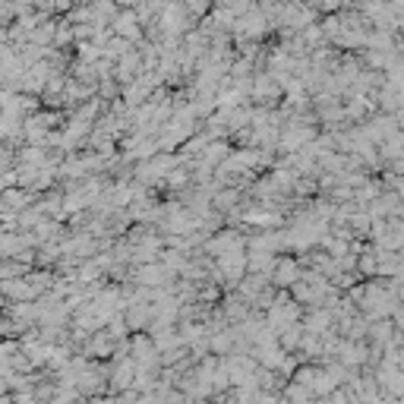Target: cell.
Instances as JSON below:
<instances>
[{
  "mask_svg": "<svg viewBox=\"0 0 404 404\" xmlns=\"http://www.w3.org/2000/svg\"><path fill=\"white\" fill-rule=\"evenodd\" d=\"M338 382L341 379L335 376V373H316V382H313V395H319V398H329V395H335L338 391Z\"/></svg>",
  "mask_w": 404,
  "mask_h": 404,
  "instance_id": "6da1fadb",
  "label": "cell"
},
{
  "mask_svg": "<svg viewBox=\"0 0 404 404\" xmlns=\"http://www.w3.org/2000/svg\"><path fill=\"white\" fill-rule=\"evenodd\" d=\"M130 385H136V382H133V363L127 360V363H120V366H117V373H114V382H111V389H114V391H127V389H130Z\"/></svg>",
  "mask_w": 404,
  "mask_h": 404,
  "instance_id": "7a4b0ae2",
  "label": "cell"
},
{
  "mask_svg": "<svg viewBox=\"0 0 404 404\" xmlns=\"http://www.w3.org/2000/svg\"><path fill=\"white\" fill-rule=\"evenodd\" d=\"M309 395H313V389H309V385H300V382H294L288 389V404H309Z\"/></svg>",
  "mask_w": 404,
  "mask_h": 404,
  "instance_id": "3957f363",
  "label": "cell"
},
{
  "mask_svg": "<svg viewBox=\"0 0 404 404\" xmlns=\"http://www.w3.org/2000/svg\"><path fill=\"white\" fill-rule=\"evenodd\" d=\"M294 382H300V385H309V389H313V382H316V370H297Z\"/></svg>",
  "mask_w": 404,
  "mask_h": 404,
  "instance_id": "277c9868",
  "label": "cell"
}]
</instances>
